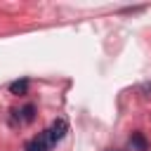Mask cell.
<instances>
[{"label":"cell","instance_id":"cell-5","mask_svg":"<svg viewBox=\"0 0 151 151\" xmlns=\"http://www.w3.org/2000/svg\"><path fill=\"white\" fill-rule=\"evenodd\" d=\"M9 92H12V94H26V92H28V80H26V78L14 80V83L9 85Z\"/></svg>","mask_w":151,"mask_h":151},{"label":"cell","instance_id":"cell-3","mask_svg":"<svg viewBox=\"0 0 151 151\" xmlns=\"http://www.w3.org/2000/svg\"><path fill=\"white\" fill-rule=\"evenodd\" d=\"M130 144H132V149H137V151H146V149H149V144H146V139H144L142 132H132Z\"/></svg>","mask_w":151,"mask_h":151},{"label":"cell","instance_id":"cell-2","mask_svg":"<svg viewBox=\"0 0 151 151\" xmlns=\"http://www.w3.org/2000/svg\"><path fill=\"white\" fill-rule=\"evenodd\" d=\"M47 149H50V142H47V134L45 132H40L31 142H26V151H47Z\"/></svg>","mask_w":151,"mask_h":151},{"label":"cell","instance_id":"cell-4","mask_svg":"<svg viewBox=\"0 0 151 151\" xmlns=\"http://www.w3.org/2000/svg\"><path fill=\"white\" fill-rule=\"evenodd\" d=\"M19 118H21V123H33V120H35V106H33V104H26V106L19 111Z\"/></svg>","mask_w":151,"mask_h":151},{"label":"cell","instance_id":"cell-1","mask_svg":"<svg viewBox=\"0 0 151 151\" xmlns=\"http://www.w3.org/2000/svg\"><path fill=\"white\" fill-rule=\"evenodd\" d=\"M66 132H68V123H66L64 118H57V120L52 123V127H50V130H45V134H47V142H50V144L61 142Z\"/></svg>","mask_w":151,"mask_h":151},{"label":"cell","instance_id":"cell-6","mask_svg":"<svg viewBox=\"0 0 151 151\" xmlns=\"http://www.w3.org/2000/svg\"><path fill=\"white\" fill-rule=\"evenodd\" d=\"M111 151H113V149H111Z\"/></svg>","mask_w":151,"mask_h":151}]
</instances>
